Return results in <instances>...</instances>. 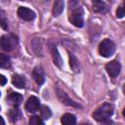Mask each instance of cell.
Instances as JSON below:
<instances>
[{
	"mask_svg": "<svg viewBox=\"0 0 125 125\" xmlns=\"http://www.w3.org/2000/svg\"><path fill=\"white\" fill-rule=\"evenodd\" d=\"M0 23H1L2 28H4V29H7V28H8V26H7V22H6V20H5L4 15H3V12H1V20H0Z\"/></svg>",
	"mask_w": 125,
	"mask_h": 125,
	"instance_id": "21",
	"label": "cell"
},
{
	"mask_svg": "<svg viewBox=\"0 0 125 125\" xmlns=\"http://www.w3.org/2000/svg\"><path fill=\"white\" fill-rule=\"evenodd\" d=\"M21 118V112L18 108H14L10 111V119L11 121L15 122V121H18L19 119Z\"/></svg>",
	"mask_w": 125,
	"mask_h": 125,
	"instance_id": "19",
	"label": "cell"
},
{
	"mask_svg": "<svg viewBox=\"0 0 125 125\" xmlns=\"http://www.w3.org/2000/svg\"><path fill=\"white\" fill-rule=\"evenodd\" d=\"M122 113H123V116L125 117V107H124V109H123V112H122Z\"/></svg>",
	"mask_w": 125,
	"mask_h": 125,
	"instance_id": "28",
	"label": "cell"
},
{
	"mask_svg": "<svg viewBox=\"0 0 125 125\" xmlns=\"http://www.w3.org/2000/svg\"><path fill=\"white\" fill-rule=\"evenodd\" d=\"M0 119H1V125H5V122H4V119H3L2 116L0 117Z\"/></svg>",
	"mask_w": 125,
	"mask_h": 125,
	"instance_id": "25",
	"label": "cell"
},
{
	"mask_svg": "<svg viewBox=\"0 0 125 125\" xmlns=\"http://www.w3.org/2000/svg\"><path fill=\"white\" fill-rule=\"evenodd\" d=\"M40 111H41V117L44 118V119H49L51 117V115H52V112H51L50 108L48 106H46V105H43L41 107Z\"/></svg>",
	"mask_w": 125,
	"mask_h": 125,
	"instance_id": "18",
	"label": "cell"
},
{
	"mask_svg": "<svg viewBox=\"0 0 125 125\" xmlns=\"http://www.w3.org/2000/svg\"><path fill=\"white\" fill-rule=\"evenodd\" d=\"M61 122L62 125H75L76 124V117L71 113H65L62 116Z\"/></svg>",
	"mask_w": 125,
	"mask_h": 125,
	"instance_id": "12",
	"label": "cell"
},
{
	"mask_svg": "<svg viewBox=\"0 0 125 125\" xmlns=\"http://www.w3.org/2000/svg\"><path fill=\"white\" fill-rule=\"evenodd\" d=\"M69 64L71 66V68L75 71H77L78 69V61L75 58V56L73 54H69Z\"/></svg>",
	"mask_w": 125,
	"mask_h": 125,
	"instance_id": "20",
	"label": "cell"
},
{
	"mask_svg": "<svg viewBox=\"0 0 125 125\" xmlns=\"http://www.w3.org/2000/svg\"><path fill=\"white\" fill-rule=\"evenodd\" d=\"M122 90H123V93L125 94V83H124V85H123V88H122Z\"/></svg>",
	"mask_w": 125,
	"mask_h": 125,
	"instance_id": "27",
	"label": "cell"
},
{
	"mask_svg": "<svg viewBox=\"0 0 125 125\" xmlns=\"http://www.w3.org/2000/svg\"><path fill=\"white\" fill-rule=\"evenodd\" d=\"M51 52H52V56H53V60H54V63L59 66V67H62V60L58 52V49L55 45H52L51 46Z\"/></svg>",
	"mask_w": 125,
	"mask_h": 125,
	"instance_id": "11",
	"label": "cell"
},
{
	"mask_svg": "<svg viewBox=\"0 0 125 125\" xmlns=\"http://www.w3.org/2000/svg\"><path fill=\"white\" fill-rule=\"evenodd\" d=\"M81 125H90V124H88V123H87V124H81Z\"/></svg>",
	"mask_w": 125,
	"mask_h": 125,
	"instance_id": "29",
	"label": "cell"
},
{
	"mask_svg": "<svg viewBox=\"0 0 125 125\" xmlns=\"http://www.w3.org/2000/svg\"><path fill=\"white\" fill-rule=\"evenodd\" d=\"M124 16H125V15H124V12H123L122 7H121V6L118 7V8H117V11H116V17L119 18V19H121V18H123Z\"/></svg>",
	"mask_w": 125,
	"mask_h": 125,
	"instance_id": "22",
	"label": "cell"
},
{
	"mask_svg": "<svg viewBox=\"0 0 125 125\" xmlns=\"http://www.w3.org/2000/svg\"><path fill=\"white\" fill-rule=\"evenodd\" d=\"M112 124V122L108 119V120H105V121H103L102 122V125H111Z\"/></svg>",
	"mask_w": 125,
	"mask_h": 125,
	"instance_id": "24",
	"label": "cell"
},
{
	"mask_svg": "<svg viewBox=\"0 0 125 125\" xmlns=\"http://www.w3.org/2000/svg\"><path fill=\"white\" fill-rule=\"evenodd\" d=\"M40 101L38 98L34 97V96H31L28 98V100L26 101V104H25V109L28 111V112H31V113H34L36 111L39 110L40 108Z\"/></svg>",
	"mask_w": 125,
	"mask_h": 125,
	"instance_id": "6",
	"label": "cell"
},
{
	"mask_svg": "<svg viewBox=\"0 0 125 125\" xmlns=\"http://www.w3.org/2000/svg\"><path fill=\"white\" fill-rule=\"evenodd\" d=\"M0 77H1V86H4L6 81H7V79H6V77L4 75H0Z\"/></svg>",
	"mask_w": 125,
	"mask_h": 125,
	"instance_id": "23",
	"label": "cell"
},
{
	"mask_svg": "<svg viewBox=\"0 0 125 125\" xmlns=\"http://www.w3.org/2000/svg\"><path fill=\"white\" fill-rule=\"evenodd\" d=\"M105 69H106L107 74H108L110 77L114 78V77H116V76L120 73L121 65H120V63H119L118 61L114 60V61H111V62H109L106 63Z\"/></svg>",
	"mask_w": 125,
	"mask_h": 125,
	"instance_id": "5",
	"label": "cell"
},
{
	"mask_svg": "<svg viewBox=\"0 0 125 125\" xmlns=\"http://www.w3.org/2000/svg\"><path fill=\"white\" fill-rule=\"evenodd\" d=\"M7 102H8L9 104H11V105L17 107V106H19V105L21 104V102H22V96H21V94H20V93L13 92V93H11V94L8 95V97H7Z\"/></svg>",
	"mask_w": 125,
	"mask_h": 125,
	"instance_id": "8",
	"label": "cell"
},
{
	"mask_svg": "<svg viewBox=\"0 0 125 125\" xmlns=\"http://www.w3.org/2000/svg\"><path fill=\"white\" fill-rule=\"evenodd\" d=\"M113 113V106L109 103H104L101 106H99L94 112H93V117L99 121L103 122L105 120H108L109 117Z\"/></svg>",
	"mask_w": 125,
	"mask_h": 125,
	"instance_id": "1",
	"label": "cell"
},
{
	"mask_svg": "<svg viewBox=\"0 0 125 125\" xmlns=\"http://www.w3.org/2000/svg\"><path fill=\"white\" fill-rule=\"evenodd\" d=\"M18 16H19L21 20H23V21H30L34 20V18H35V13H34L32 10H30V9H28V8H26V7H20V8L18 9Z\"/></svg>",
	"mask_w": 125,
	"mask_h": 125,
	"instance_id": "7",
	"label": "cell"
},
{
	"mask_svg": "<svg viewBox=\"0 0 125 125\" xmlns=\"http://www.w3.org/2000/svg\"><path fill=\"white\" fill-rule=\"evenodd\" d=\"M10 64V57L5 54H0V66L2 68L8 67Z\"/></svg>",
	"mask_w": 125,
	"mask_h": 125,
	"instance_id": "16",
	"label": "cell"
},
{
	"mask_svg": "<svg viewBox=\"0 0 125 125\" xmlns=\"http://www.w3.org/2000/svg\"><path fill=\"white\" fill-rule=\"evenodd\" d=\"M58 97H59V99L61 100V102H62V104H66V105H70V106H74V107H81V105H80L79 104H77V103L73 102L72 100H70V99L66 96V94H65L64 92L61 91V90H58Z\"/></svg>",
	"mask_w": 125,
	"mask_h": 125,
	"instance_id": "10",
	"label": "cell"
},
{
	"mask_svg": "<svg viewBox=\"0 0 125 125\" xmlns=\"http://www.w3.org/2000/svg\"><path fill=\"white\" fill-rule=\"evenodd\" d=\"M28 125H44V122L40 116L33 115L30 117V119L28 121Z\"/></svg>",
	"mask_w": 125,
	"mask_h": 125,
	"instance_id": "17",
	"label": "cell"
},
{
	"mask_svg": "<svg viewBox=\"0 0 125 125\" xmlns=\"http://www.w3.org/2000/svg\"><path fill=\"white\" fill-rule=\"evenodd\" d=\"M70 22L76 27H82L84 25L83 21V10L81 7H74L71 8V13L69 15Z\"/></svg>",
	"mask_w": 125,
	"mask_h": 125,
	"instance_id": "3",
	"label": "cell"
},
{
	"mask_svg": "<svg viewBox=\"0 0 125 125\" xmlns=\"http://www.w3.org/2000/svg\"><path fill=\"white\" fill-rule=\"evenodd\" d=\"M12 83L14 84V86H16L19 89H22L25 86V79L23 76L20 75V74H15L12 78Z\"/></svg>",
	"mask_w": 125,
	"mask_h": 125,
	"instance_id": "13",
	"label": "cell"
},
{
	"mask_svg": "<svg viewBox=\"0 0 125 125\" xmlns=\"http://www.w3.org/2000/svg\"><path fill=\"white\" fill-rule=\"evenodd\" d=\"M63 11V1L62 0H58L54 3V6H53V15L55 17H58L62 14V12Z\"/></svg>",
	"mask_w": 125,
	"mask_h": 125,
	"instance_id": "14",
	"label": "cell"
},
{
	"mask_svg": "<svg viewBox=\"0 0 125 125\" xmlns=\"http://www.w3.org/2000/svg\"><path fill=\"white\" fill-rule=\"evenodd\" d=\"M32 76L35 80V82L38 85H41L44 83L45 81V75H44V70L41 66H36L34 67L33 71H32Z\"/></svg>",
	"mask_w": 125,
	"mask_h": 125,
	"instance_id": "9",
	"label": "cell"
},
{
	"mask_svg": "<svg viewBox=\"0 0 125 125\" xmlns=\"http://www.w3.org/2000/svg\"><path fill=\"white\" fill-rule=\"evenodd\" d=\"M115 51V44L108 38L104 39L99 46V53L104 58H109Z\"/></svg>",
	"mask_w": 125,
	"mask_h": 125,
	"instance_id": "2",
	"label": "cell"
},
{
	"mask_svg": "<svg viewBox=\"0 0 125 125\" xmlns=\"http://www.w3.org/2000/svg\"><path fill=\"white\" fill-rule=\"evenodd\" d=\"M0 43H1V48L4 50V51H12L17 43H18V39L15 35H3L1 37V40H0Z\"/></svg>",
	"mask_w": 125,
	"mask_h": 125,
	"instance_id": "4",
	"label": "cell"
},
{
	"mask_svg": "<svg viewBox=\"0 0 125 125\" xmlns=\"http://www.w3.org/2000/svg\"><path fill=\"white\" fill-rule=\"evenodd\" d=\"M93 10L98 13H104L106 11V6L103 1H93Z\"/></svg>",
	"mask_w": 125,
	"mask_h": 125,
	"instance_id": "15",
	"label": "cell"
},
{
	"mask_svg": "<svg viewBox=\"0 0 125 125\" xmlns=\"http://www.w3.org/2000/svg\"><path fill=\"white\" fill-rule=\"evenodd\" d=\"M122 7V9H123V12H124V15H125V2L123 3V6H121Z\"/></svg>",
	"mask_w": 125,
	"mask_h": 125,
	"instance_id": "26",
	"label": "cell"
}]
</instances>
